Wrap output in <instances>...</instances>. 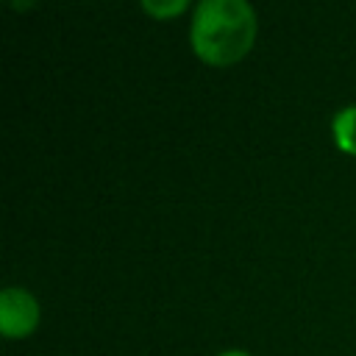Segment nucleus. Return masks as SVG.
Wrapping results in <instances>:
<instances>
[{
    "label": "nucleus",
    "mask_w": 356,
    "mask_h": 356,
    "mask_svg": "<svg viewBox=\"0 0 356 356\" xmlns=\"http://www.w3.org/2000/svg\"><path fill=\"white\" fill-rule=\"evenodd\" d=\"M220 356H250L248 350H222Z\"/></svg>",
    "instance_id": "obj_5"
},
{
    "label": "nucleus",
    "mask_w": 356,
    "mask_h": 356,
    "mask_svg": "<svg viewBox=\"0 0 356 356\" xmlns=\"http://www.w3.org/2000/svg\"><path fill=\"white\" fill-rule=\"evenodd\" d=\"M192 50L211 67L245 58L256 39V11L245 0H203L192 14Z\"/></svg>",
    "instance_id": "obj_1"
},
{
    "label": "nucleus",
    "mask_w": 356,
    "mask_h": 356,
    "mask_svg": "<svg viewBox=\"0 0 356 356\" xmlns=\"http://www.w3.org/2000/svg\"><path fill=\"white\" fill-rule=\"evenodd\" d=\"M331 134L342 153L356 156V106H345L342 111H337V117L331 120Z\"/></svg>",
    "instance_id": "obj_3"
},
{
    "label": "nucleus",
    "mask_w": 356,
    "mask_h": 356,
    "mask_svg": "<svg viewBox=\"0 0 356 356\" xmlns=\"http://www.w3.org/2000/svg\"><path fill=\"white\" fill-rule=\"evenodd\" d=\"M39 325V303L22 286H6L0 295V328L6 339H25Z\"/></svg>",
    "instance_id": "obj_2"
},
{
    "label": "nucleus",
    "mask_w": 356,
    "mask_h": 356,
    "mask_svg": "<svg viewBox=\"0 0 356 356\" xmlns=\"http://www.w3.org/2000/svg\"><path fill=\"white\" fill-rule=\"evenodd\" d=\"M142 8H145L150 17H156V19H164V17L181 14V11L186 8V0H170V3H150V0H145V3H142Z\"/></svg>",
    "instance_id": "obj_4"
}]
</instances>
